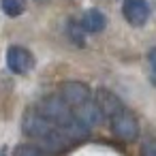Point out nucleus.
Wrapping results in <instances>:
<instances>
[{
    "label": "nucleus",
    "instance_id": "13",
    "mask_svg": "<svg viewBox=\"0 0 156 156\" xmlns=\"http://www.w3.org/2000/svg\"><path fill=\"white\" fill-rule=\"evenodd\" d=\"M147 60H150V66H152V73L156 75V47H152V49H150V54H147Z\"/></svg>",
    "mask_w": 156,
    "mask_h": 156
},
{
    "label": "nucleus",
    "instance_id": "2",
    "mask_svg": "<svg viewBox=\"0 0 156 156\" xmlns=\"http://www.w3.org/2000/svg\"><path fill=\"white\" fill-rule=\"evenodd\" d=\"M111 130L122 141H135L139 137V122L130 111L122 109L115 115H111Z\"/></svg>",
    "mask_w": 156,
    "mask_h": 156
},
{
    "label": "nucleus",
    "instance_id": "14",
    "mask_svg": "<svg viewBox=\"0 0 156 156\" xmlns=\"http://www.w3.org/2000/svg\"><path fill=\"white\" fill-rule=\"evenodd\" d=\"M0 156H7V147H0Z\"/></svg>",
    "mask_w": 156,
    "mask_h": 156
},
{
    "label": "nucleus",
    "instance_id": "10",
    "mask_svg": "<svg viewBox=\"0 0 156 156\" xmlns=\"http://www.w3.org/2000/svg\"><path fill=\"white\" fill-rule=\"evenodd\" d=\"M13 156H45L43 147L32 145V143H22L13 150Z\"/></svg>",
    "mask_w": 156,
    "mask_h": 156
},
{
    "label": "nucleus",
    "instance_id": "11",
    "mask_svg": "<svg viewBox=\"0 0 156 156\" xmlns=\"http://www.w3.org/2000/svg\"><path fill=\"white\" fill-rule=\"evenodd\" d=\"M141 156H156V139H147L141 145Z\"/></svg>",
    "mask_w": 156,
    "mask_h": 156
},
{
    "label": "nucleus",
    "instance_id": "6",
    "mask_svg": "<svg viewBox=\"0 0 156 156\" xmlns=\"http://www.w3.org/2000/svg\"><path fill=\"white\" fill-rule=\"evenodd\" d=\"M73 113H75V118H77L83 126H88V128H94L96 124H101V122H103V115H105V113L101 111V107H98L96 103H92V101H86V103L73 107Z\"/></svg>",
    "mask_w": 156,
    "mask_h": 156
},
{
    "label": "nucleus",
    "instance_id": "12",
    "mask_svg": "<svg viewBox=\"0 0 156 156\" xmlns=\"http://www.w3.org/2000/svg\"><path fill=\"white\" fill-rule=\"evenodd\" d=\"M81 30H83V28H77L75 24H71V26H69V32H71V37H73V39H75V41L79 43V45L83 43V41L79 39V34H81ZM83 32H86V30H83Z\"/></svg>",
    "mask_w": 156,
    "mask_h": 156
},
{
    "label": "nucleus",
    "instance_id": "5",
    "mask_svg": "<svg viewBox=\"0 0 156 156\" xmlns=\"http://www.w3.org/2000/svg\"><path fill=\"white\" fill-rule=\"evenodd\" d=\"M60 96L71 107H77V105L90 101V88L81 81H64L62 88H60Z\"/></svg>",
    "mask_w": 156,
    "mask_h": 156
},
{
    "label": "nucleus",
    "instance_id": "4",
    "mask_svg": "<svg viewBox=\"0 0 156 156\" xmlns=\"http://www.w3.org/2000/svg\"><path fill=\"white\" fill-rule=\"evenodd\" d=\"M122 13L130 26H143L150 17V7L145 0H124L122 2Z\"/></svg>",
    "mask_w": 156,
    "mask_h": 156
},
{
    "label": "nucleus",
    "instance_id": "8",
    "mask_svg": "<svg viewBox=\"0 0 156 156\" xmlns=\"http://www.w3.org/2000/svg\"><path fill=\"white\" fill-rule=\"evenodd\" d=\"M105 24H107V20L98 9H88L81 17V28L86 32H101L105 28Z\"/></svg>",
    "mask_w": 156,
    "mask_h": 156
},
{
    "label": "nucleus",
    "instance_id": "1",
    "mask_svg": "<svg viewBox=\"0 0 156 156\" xmlns=\"http://www.w3.org/2000/svg\"><path fill=\"white\" fill-rule=\"evenodd\" d=\"M22 128H24V133L28 137H32L34 141H39L49 152H60L69 143V137L62 133V128L58 124H54L49 118H45L37 107H32V109H28L24 113Z\"/></svg>",
    "mask_w": 156,
    "mask_h": 156
},
{
    "label": "nucleus",
    "instance_id": "7",
    "mask_svg": "<svg viewBox=\"0 0 156 156\" xmlns=\"http://www.w3.org/2000/svg\"><path fill=\"white\" fill-rule=\"evenodd\" d=\"M94 96H96V105L101 107V111H103L105 115H109V118L124 109L122 98H120L118 94H113L111 90H107V88H98Z\"/></svg>",
    "mask_w": 156,
    "mask_h": 156
},
{
    "label": "nucleus",
    "instance_id": "9",
    "mask_svg": "<svg viewBox=\"0 0 156 156\" xmlns=\"http://www.w3.org/2000/svg\"><path fill=\"white\" fill-rule=\"evenodd\" d=\"M0 7H2L5 15H9V17H17L26 9L24 7V0H0Z\"/></svg>",
    "mask_w": 156,
    "mask_h": 156
},
{
    "label": "nucleus",
    "instance_id": "3",
    "mask_svg": "<svg viewBox=\"0 0 156 156\" xmlns=\"http://www.w3.org/2000/svg\"><path fill=\"white\" fill-rule=\"evenodd\" d=\"M34 60L30 56V51L26 47H20V45H11L9 51H7V66L11 73L15 75H26L30 69H32Z\"/></svg>",
    "mask_w": 156,
    "mask_h": 156
}]
</instances>
